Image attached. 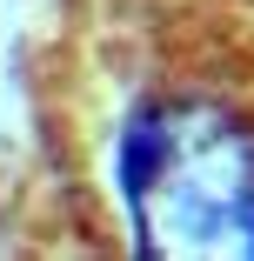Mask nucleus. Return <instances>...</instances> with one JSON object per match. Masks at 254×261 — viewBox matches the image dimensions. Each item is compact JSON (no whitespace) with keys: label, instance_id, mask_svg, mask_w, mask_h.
Segmentation results:
<instances>
[{"label":"nucleus","instance_id":"f257e3e1","mask_svg":"<svg viewBox=\"0 0 254 261\" xmlns=\"http://www.w3.org/2000/svg\"><path fill=\"white\" fill-rule=\"evenodd\" d=\"M40 194L114 261H254V27H140L40 81Z\"/></svg>","mask_w":254,"mask_h":261}]
</instances>
